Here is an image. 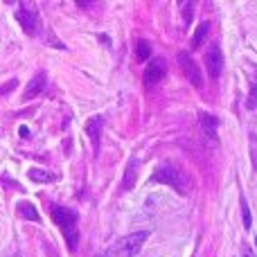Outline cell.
Masks as SVG:
<instances>
[{
    "label": "cell",
    "mask_w": 257,
    "mask_h": 257,
    "mask_svg": "<svg viewBox=\"0 0 257 257\" xmlns=\"http://www.w3.org/2000/svg\"><path fill=\"white\" fill-rule=\"evenodd\" d=\"M208 34H210V23L208 21H203L199 27H196V32H194V36H192V48H201L203 45V41L208 39Z\"/></svg>",
    "instance_id": "obj_12"
},
{
    "label": "cell",
    "mask_w": 257,
    "mask_h": 257,
    "mask_svg": "<svg viewBox=\"0 0 257 257\" xmlns=\"http://www.w3.org/2000/svg\"><path fill=\"white\" fill-rule=\"evenodd\" d=\"M30 178L36 183H52L54 176L50 172H45V169H39V167H32L30 169Z\"/></svg>",
    "instance_id": "obj_14"
},
{
    "label": "cell",
    "mask_w": 257,
    "mask_h": 257,
    "mask_svg": "<svg viewBox=\"0 0 257 257\" xmlns=\"http://www.w3.org/2000/svg\"><path fill=\"white\" fill-rule=\"evenodd\" d=\"M48 255L50 257H57V255H54V250H52V246H48Z\"/></svg>",
    "instance_id": "obj_22"
},
{
    "label": "cell",
    "mask_w": 257,
    "mask_h": 257,
    "mask_svg": "<svg viewBox=\"0 0 257 257\" xmlns=\"http://www.w3.org/2000/svg\"><path fill=\"white\" fill-rule=\"evenodd\" d=\"M16 86H18V81H16V79L7 81V86H3V88H0V95H9L14 88H16Z\"/></svg>",
    "instance_id": "obj_18"
},
{
    "label": "cell",
    "mask_w": 257,
    "mask_h": 257,
    "mask_svg": "<svg viewBox=\"0 0 257 257\" xmlns=\"http://www.w3.org/2000/svg\"><path fill=\"white\" fill-rule=\"evenodd\" d=\"M192 9H194V5H192V3L183 5V18H185V25H190V23H192Z\"/></svg>",
    "instance_id": "obj_17"
},
{
    "label": "cell",
    "mask_w": 257,
    "mask_h": 257,
    "mask_svg": "<svg viewBox=\"0 0 257 257\" xmlns=\"http://www.w3.org/2000/svg\"><path fill=\"white\" fill-rule=\"evenodd\" d=\"M18 214L23 219H30V221H39V212L32 203H18Z\"/></svg>",
    "instance_id": "obj_13"
},
{
    "label": "cell",
    "mask_w": 257,
    "mask_h": 257,
    "mask_svg": "<svg viewBox=\"0 0 257 257\" xmlns=\"http://www.w3.org/2000/svg\"><path fill=\"white\" fill-rule=\"evenodd\" d=\"M205 68H208L212 79H219V75H221V70H223V52L217 43H212L205 50Z\"/></svg>",
    "instance_id": "obj_5"
},
{
    "label": "cell",
    "mask_w": 257,
    "mask_h": 257,
    "mask_svg": "<svg viewBox=\"0 0 257 257\" xmlns=\"http://www.w3.org/2000/svg\"><path fill=\"white\" fill-rule=\"evenodd\" d=\"M246 106H248L250 111H253V108H255V86H253V88H250V93H248V102H246Z\"/></svg>",
    "instance_id": "obj_20"
},
{
    "label": "cell",
    "mask_w": 257,
    "mask_h": 257,
    "mask_svg": "<svg viewBox=\"0 0 257 257\" xmlns=\"http://www.w3.org/2000/svg\"><path fill=\"white\" fill-rule=\"evenodd\" d=\"M239 203H241V217H244V228L250 230V228H253V219H250V208H248V201H246L244 194L239 196Z\"/></svg>",
    "instance_id": "obj_15"
},
{
    "label": "cell",
    "mask_w": 257,
    "mask_h": 257,
    "mask_svg": "<svg viewBox=\"0 0 257 257\" xmlns=\"http://www.w3.org/2000/svg\"><path fill=\"white\" fill-rule=\"evenodd\" d=\"M138 167H140V160L133 158L131 163L126 165V172H124V181H122V190H131L136 185V178H138Z\"/></svg>",
    "instance_id": "obj_11"
},
{
    "label": "cell",
    "mask_w": 257,
    "mask_h": 257,
    "mask_svg": "<svg viewBox=\"0 0 257 257\" xmlns=\"http://www.w3.org/2000/svg\"><path fill=\"white\" fill-rule=\"evenodd\" d=\"M18 133H21V136H30V128H27V126H21V128H18Z\"/></svg>",
    "instance_id": "obj_21"
},
{
    "label": "cell",
    "mask_w": 257,
    "mask_h": 257,
    "mask_svg": "<svg viewBox=\"0 0 257 257\" xmlns=\"http://www.w3.org/2000/svg\"><path fill=\"white\" fill-rule=\"evenodd\" d=\"M154 181L156 183H165V185H172L178 194H187V178L176 165H160L154 172Z\"/></svg>",
    "instance_id": "obj_3"
},
{
    "label": "cell",
    "mask_w": 257,
    "mask_h": 257,
    "mask_svg": "<svg viewBox=\"0 0 257 257\" xmlns=\"http://www.w3.org/2000/svg\"><path fill=\"white\" fill-rule=\"evenodd\" d=\"M149 239V230H138V232H131V235H124L115 241L113 246V255L115 257H133L142 250L145 241Z\"/></svg>",
    "instance_id": "obj_2"
},
{
    "label": "cell",
    "mask_w": 257,
    "mask_h": 257,
    "mask_svg": "<svg viewBox=\"0 0 257 257\" xmlns=\"http://www.w3.org/2000/svg\"><path fill=\"white\" fill-rule=\"evenodd\" d=\"M167 75V63H165V59L156 57L154 61H149V66L145 68V75H142V79H145L147 86H154L158 84L163 77Z\"/></svg>",
    "instance_id": "obj_6"
},
{
    "label": "cell",
    "mask_w": 257,
    "mask_h": 257,
    "mask_svg": "<svg viewBox=\"0 0 257 257\" xmlns=\"http://www.w3.org/2000/svg\"><path fill=\"white\" fill-rule=\"evenodd\" d=\"M241 257H255L253 246H250V244H241Z\"/></svg>",
    "instance_id": "obj_19"
},
{
    "label": "cell",
    "mask_w": 257,
    "mask_h": 257,
    "mask_svg": "<svg viewBox=\"0 0 257 257\" xmlns=\"http://www.w3.org/2000/svg\"><path fill=\"white\" fill-rule=\"evenodd\" d=\"M95 257H108V255H104V253H99V255H95Z\"/></svg>",
    "instance_id": "obj_23"
},
{
    "label": "cell",
    "mask_w": 257,
    "mask_h": 257,
    "mask_svg": "<svg viewBox=\"0 0 257 257\" xmlns=\"http://www.w3.org/2000/svg\"><path fill=\"white\" fill-rule=\"evenodd\" d=\"M45 84H48V77H45V72L32 77L30 84H27V88H25V93H23V99H25V102H27V99H34L36 95H41L45 90Z\"/></svg>",
    "instance_id": "obj_10"
},
{
    "label": "cell",
    "mask_w": 257,
    "mask_h": 257,
    "mask_svg": "<svg viewBox=\"0 0 257 257\" xmlns=\"http://www.w3.org/2000/svg\"><path fill=\"white\" fill-rule=\"evenodd\" d=\"M52 219L59 223V228H61L63 237H66V241H68V248L75 250L77 248V241H79V230H77V214L72 212V210L57 205V208H52Z\"/></svg>",
    "instance_id": "obj_1"
},
{
    "label": "cell",
    "mask_w": 257,
    "mask_h": 257,
    "mask_svg": "<svg viewBox=\"0 0 257 257\" xmlns=\"http://www.w3.org/2000/svg\"><path fill=\"white\" fill-rule=\"evenodd\" d=\"M199 124H201V128H203V133H205V138H208L210 142H217V128H219V124H221V120H219L217 115L201 111L199 113Z\"/></svg>",
    "instance_id": "obj_8"
},
{
    "label": "cell",
    "mask_w": 257,
    "mask_h": 257,
    "mask_svg": "<svg viewBox=\"0 0 257 257\" xmlns=\"http://www.w3.org/2000/svg\"><path fill=\"white\" fill-rule=\"evenodd\" d=\"M136 57L140 59V61H147V59L151 57V43H149V41H138Z\"/></svg>",
    "instance_id": "obj_16"
},
{
    "label": "cell",
    "mask_w": 257,
    "mask_h": 257,
    "mask_svg": "<svg viewBox=\"0 0 257 257\" xmlns=\"http://www.w3.org/2000/svg\"><path fill=\"white\" fill-rule=\"evenodd\" d=\"M178 63L183 66V72H185L187 79L192 81V86H194V88H201V70H199L194 59H192L187 52H178Z\"/></svg>",
    "instance_id": "obj_7"
},
{
    "label": "cell",
    "mask_w": 257,
    "mask_h": 257,
    "mask_svg": "<svg viewBox=\"0 0 257 257\" xmlns=\"http://www.w3.org/2000/svg\"><path fill=\"white\" fill-rule=\"evenodd\" d=\"M16 21L21 23V27L27 34H34L39 30V12L32 3H21L16 9Z\"/></svg>",
    "instance_id": "obj_4"
},
{
    "label": "cell",
    "mask_w": 257,
    "mask_h": 257,
    "mask_svg": "<svg viewBox=\"0 0 257 257\" xmlns=\"http://www.w3.org/2000/svg\"><path fill=\"white\" fill-rule=\"evenodd\" d=\"M102 128H104V120L99 115L90 117L88 124H86V133H88L90 142H93L95 154H99V142H102Z\"/></svg>",
    "instance_id": "obj_9"
}]
</instances>
